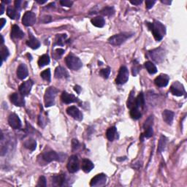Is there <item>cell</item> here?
<instances>
[{"mask_svg": "<svg viewBox=\"0 0 187 187\" xmlns=\"http://www.w3.org/2000/svg\"><path fill=\"white\" fill-rule=\"evenodd\" d=\"M173 117H174V113L170 110H165L162 113V118H163V120L165 121V123L169 124V125H171L172 123H173Z\"/></svg>", "mask_w": 187, "mask_h": 187, "instance_id": "cell-23", "label": "cell"}, {"mask_svg": "<svg viewBox=\"0 0 187 187\" xmlns=\"http://www.w3.org/2000/svg\"><path fill=\"white\" fill-rule=\"evenodd\" d=\"M52 181L54 182V184L59 186H65L66 184V178H65V175H54L52 177Z\"/></svg>", "mask_w": 187, "mask_h": 187, "instance_id": "cell-20", "label": "cell"}, {"mask_svg": "<svg viewBox=\"0 0 187 187\" xmlns=\"http://www.w3.org/2000/svg\"><path fill=\"white\" fill-rule=\"evenodd\" d=\"M36 22V16L32 11H27L24 13L22 18V23L24 26H32Z\"/></svg>", "mask_w": 187, "mask_h": 187, "instance_id": "cell-8", "label": "cell"}, {"mask_svg": "<svg viewBox=\"0 0 187 187\" xmlns=\"http://www.w3.org/2000/svg\"><path fill=\"white\" fill-rule=\"evenodd\" d=\"M100 75L103 76L104 78L107 79L108 78L109 75H110V69L109 67L107 68H105V69H101V71H100Z\"/></svg>", "mask_w": 187, "mask_h": 187, "instance_id": "cell-41", "label": "cell"}, {"mask_svg": "<svg viewBox=\"0 0 187 187\" xmlns=\"http://www.w3.org/2000/svg\"><path fill=\"white\" fill-rule=\"evenodd\" d=\"M66 38H67V35H57L56 37L55 45H63Z\"/></svg>", "mask_w": 187, "mask_h": 187, "instance_id": "cell-37", "label": "cell"}, {"mask_svg": "<svg viewBox=\"0 0 187 187\" xmlns=\"http://www.w3.org/2000/svg\"><path fill=\"white\" fill-rule=\"evenodd\" d=\"M117 129L115 126H112L110 127L107 130L106 132V136L107 138L108 139L109 141H113L114 139L116 138V135Z\"/></svg>", "mask_w": 187, "mask_h": 187, "instance_id": "cell-28", "label": "cell"}, {"mask_svg": "<svg viewBox=\"0 0 187 187\" xmlns=\"http://www.w3.org/2000/svg\"><path fill=\"white\" fill-rule=\"evenodd\" d=\"M43 159L47 162H51L53 161H59L60 156L57 153L54 151L45 152L43 154Z\"/></svg>", "mask_w": 187, "mask_h": 187, "instance_id": "cell-15", "label": "cell"}, {"mask_svg": "<svg viewBox=\"0 0 187 187\" xmlns=\"http://www.w3.org/2000/svg\"><path fill=\"white\" fill-rule=\"evenodd\" d=\"M132 34L129 33H121L118 35H113L112 37L108 39V43L110 44L115 45V46H118L123 44L128 38L132 37Z\"/></svg>", "mask_w": 187, "mask_h": 187, "instance_id": "cell-4", "label": "cell"}, {"mask_svg": "<svg viewBox=\"0 0 187 187\" xmlns=\"http://www.w3.org/2000/svg\"><path fill=\"white\" fill-rule=\"evenodd\" d=\"M67 113L69 116L73 117V118L77 121H81L83 119V114L78 108L75 106H70L67 109Z\"/></svg>", "mask_w": 187, "mask_h": 187, "instance_id": "cell-14", "label": "cell"}, {"mask_svg": "<svg viewBox=\"0 0 187 187\" xmlns=\"http://www.w3.org/2000/svg\"><path fill=\"white\" fill-rule=\"evenodd\" d=\"M22 3H23V2L20 1V0H16V1L15 2V7H16L17 10H20Z\"/></svg>", "mask_w": 187, "mask_h": 187, "instance_id": "cell-48", "label": "cell"}, {"mask_svg": "<svg viewBox=\"0 0 187 187\" xmlns=\"http://www.w3.org/2000/svg\"><path fill=\"white\" fill-rule=\"evenodd\" d=\"M9 53L8 49L6 46H3L2 45L1 47V57H2V61H4V60H6L7 58L9 56Z\"/></svg>", "mask_w": 187, "mask_h": 187, "instance_id": "cell-36", "label": "cell"}, {"mask_svg": "<svg viewBox=\"0 0 187 187\" xmlns=\"http://www.w3.org/2000/svg\"><path fill=\"white\" fill-rule=\"evenodd\" d=\"M107 176L103 173L98 174L92 179L90 182L91 186H103L106 184Z\"/></svg>", "mask_w": 187, "mask_h": 187, "instance_id": "cell-9", "label": "cell"}, {"mask_svg": "<svg viewBox=\"0 0 187 187\" xmlns=\"http://www.w3.org/2000/svg\"><path fill=\"white\" fill-rule=\"evenodd\" d=\"M144 65L145 68H146L147 71H148L151 75H154L155 73H156L157 69H156V66H155L151 62H146Z\"/></svg>", "mask_w": 187, "mask_h": 187, "instance_id": "cell-33", "label": "cell"}, {"mask_svg": "<svg viewBox=\"0 0 187 187\" xmlns=\"http://www.w3.org/2000/svg\"><path fill=\"white\" fill-rule=\"evenodd\" d=\"M79 142L77 141V140L76 139H73V141H72V146H73V150H76L77 148L79 147Z\"/></svg>", "mask_w": 187, "mask_h": 187, "instance_id": "cell-46", "label": "cell"}, {"mask_svg": "<svg viewBox=\"0 0 187 187\" xmlns=\"http://www.w3.org/2000/svg\"><path fill=\"white\" fill-rule=\"evenodd\" d=\"M65 62L67 67L70 69H73V70H77V69H80L83 65L80 58L72 54H69L66 57Z\"/></svg>", "mask_w": 187, "mask_h": 187, "instance_id": "cell-2", "label": "cell"}, {"mask_svg": "<svg viewBox=\"0 0 187 187\" xmlns=\"http://www.w3.org/2000/svg\"><path fill=\"white\" fill-rule=\"evenodd\" d=\"M128 80H129V70L126 67L123 66L120 68L118 75L116 79V82L117 84L122 85L126 84Z\"/></svg>", "mask_w": 187, "mask_h": 187, "instance_id": "cell-6", "label": "cell"}, {"mask_svg": "<svg viewBox=\"0 0 187 187\" xmlns=\"http://www.w3.org/2000/svg\"><path fill=\"white\" fill-rule=\"evenodd\" d=\"M115 10L113 7H105L100 11V13L105 16H111L114 14Z\"/></svg>", "mask_w": 187, "mask_h": 187, "instance_id": "cell-35", "label": "cell"}, {"mask_svg": "<svg viewBox=\"0 0 187 187\" xmlns=\"http://www.w3.org/2000/svg\"><path fill=\"white\" fill-rule=\"evenodd\" d=\"M91 22H92V24H93L94 26H96V27H99V28L103 27L105 24V19H104V18H103V17H101V16H97V17H95V18H92V19L91 20Z\"/></svg>", "mask_w": 187, "mask_h": 187, "instance_id": "cell-25", "label": "cell"}, {"mask_svg": "<svg viewBox=\"0 0 187 187\" xmlns=\"http://www.w3.org/2000/svg\"><path fill=\"white\" fill-rule=\"evenodd\" d=\"M135 91L132 90L131 92H130V94L129 96V98H128L127 100V107L128 108L131 109L133 107L135 106Z\"/></svg>", "mask_w": 187, "mask_h": 187, "instance_id": "cell-32", "label": "cell"}, {"mask_svg": "<svg viewBox=\"0 0 187 187\" xmlns=\"http://www.w3.org/2000/svg\"><path fill=\"white\" fill-rule=\"evenodd\" d=\"M10 101L14 104L16 106L22 107L25 105L24 96L21 93H13L10 96Z\"/></svg>", "mask_w": 187, "mask_h": 187, "instance_id": "cell-13", "label": "cell"}, {"mask_svg": "<svg viewBox=\"0 0 187 187\" xmlns=\"http://www.w3.org/2000/svg\"><path fill=\"white\" fill-rule=\"evenodd\" d=\"M143 2L142 0H138V1H130V3L132 4V5H140L141 3Z\"/></svg>", "mask_w": 187, "mask_h": 187, "instance_id": "cell-49", "label": "cell"}, {"mask_svg": "<svg viewBox=\"0 0 187 187\" xmlns=\"http://www.w3.org/2000/svg\"><path fill=\"white\" fill-rule=\"evenodd\" d=\"M153 122H154V118H153V116H149L148 118V119L145 122L144 125H143V128H144V129H145V128L148 127V126H152Z\"/></svg>", "mask_w": 187, "mask_h": 187, "instance_id": "cell-42", "label": "cell"}, {"mask_svg": "<svg viewBox=\"0 0 187 187\" xmlns=\"http://www.w3.org/2000/svg\"><path fill=\"white\" fill-rule=\"evenodd\" d=\"M145 105V99L143 94L141 93L139 94V95L137 96L135 100V106L137 107L138 108H143Z\"/></svg>", "mask_w": 187, "mask_h": 187, "instance_id": "cell-29", "label": "cell"}, {"mask_svg": "<svg viewBox=\"0 0 187 187\" xmlns=\"http://www.w3.org/2000/svg\"><path fill=\"white\" fill-rule=\"evenodd\" d=\"M61 99L62 101L65 104H70L73 103H77V102H78L77 98L75 97L73 94H69L66 92H64L62 94Z\"/></svg>", "mask_w": 187, "mask_h": 187, "instance_id": "cell-17", "label": "cell"}, {"mask_svg": "<svg viewBox=\"0 0 187 187\" xmlns=\"http://www.w3.org/2000/svg\"><path fill=\"white\" fill-rule=\"evenodd\" d=\"M60 4H61L62 6L69 7L73 5V2L69 1V0H62V1H60Z\"/></svg>", "mask_w": 187, "mask_h": 187, "instance_id": "cell-44", "label": "cell"}, {"mask_svg": "<svg viewBox=\"0 0 187 187\" xmlns=\"http://www.w3.org/2000/svg\"><path fill=\"white\" fill-rule=\"evenodd\" d=\"M94 164L90 161L89 159H85L82 161V164H81V168L85 173H88L92 171V170L94 168Z\"/></svg>", "mask_w": 187, "mask_h": 187, "instance_id": "cell-22", "label": "cell"}, {"mask_svg": "<svg viewBox=\"0 0 187 187\" xmlns=\"http://www.w3.org/2000/svg\"><path fill=\"white\" fill-rule=\"evenodd\" d=\"M4 10H5V7H4L3 4H1V13H0V14L2 15L4 13Z\"/></svg>", "mask_w": 187, "mask_h": 187, "instance_id": "cell-52", "label": "cell"}, {"mask_svg": "<svg viewBox=\"0 0 187 187\" xmlns=\"http://www.w3.org/2000/svg\"><path fill=\"white\" fill-rule=\"evenodd\" d=\"M166 145H167V138L165 136L162 135L160 137L159 142V145H158V151L159 153H162L165 149Z\"/></svg>", "mask_w": 187, "mask_h": 187, "instance_id": "cell-34", "label": "cell"}, {"mask_svg": "<svg viewBox=\"0 0 187 187\" xmlns=\"http://www.w3.org/2000/svg\"><path fill=\"white\" fill-rule=\"evenodd\" d=\"M130 110H131V111H130V116H131L133 119L137 120L142 116V114H141L140 111V108H138L137 107H133Z\"/></svg>", "mask_w": 187, "mask_h": 187, "instance_id": "cell-30", "label": "cell"}, {"mask_svg": "<svg viewBox=\"0 0 187 187\" xmlns=\"http://www.w3.org/2000/svg\"><path fill=\"white\" fill-rule=\"evenodd\" d=\"M155 3H156V1H152V0H146V1H145L146 8L151 9L153 6H154Z\"/></svg>", "mask_w": 187, "mask_h": 187, "instance_id": "cell-45", "label": "cell"}, {"mask_svg": "<svg viewBox=\"0 0 187 187\" xmlns=\"http://www.w3.org/2000/svg\"><path fill=\"white\" fill-rule=\"evenodd\" d=\"M68 76H69V75H68V73L65 68L61 67V66L56 67L55 70V77L59 79L67 78V77H68Z\"/></svg>", "mask_w": 187, "mask_h": 187, "instance_id": "cell-24", "label": "cell"}, {"mask_svg": "<svg viewBox=\"0 0 187 187\" xmlns=\"http://www.w3.org/2000/svg\"><path fill=\"white\" fill-rule=\"evenodd\" d=\"M55 52H56V55L57 56V58H59L64 54V53H65V50H64V49L58 48V49H56Z\"/></svg>", "mask_w": 187, "mask_h": 187, "instance_id": "cell-47", "label": "cell"}, {"mask_svg": "<svg viewBox=\"0 0 187 187\" xmlns=\"http://www.w3.org/2000/svg\"><path fill=\"white\" fill-rule=\"evenodd\" d=\"M0 21H1V26H0V29H2V28L4 27V26L5 25V24H6V20L5 19V18H1V20H0Z\"/></svg>", "mask_w": 187, "mask_h": 187, "instance_id": "cell-50", "label": "cell"}, {"mask_svg": "<svg viewBox=\"0 0 187 187\" xmlns=\"http://www.w3.org/2000/svg\"><path fill=\"white\" fill-rule=\"evenodd\" d=\"M169 80L170 77L168 75L162 74L159 75V76L155 79L154 82L155 84L159 86V87H165V86H167L168 83H169Z\"/></svg>", "mask_w": 187, "mask_h": 187, "instance_id": "cell-16", "label": "cell"}, {"mask_svg": "<svg viewBox=\"0 0 187 187\" xmlns=\"http://www.w3.org/2000/svg\"><path fill=\"white\" fill-rule=\"evenodd\" d=\"M0 37H1V45H2L3 43H4V38H3V36H2V35H1V36H0Z\"/></svg>", "mask_w": 187, "mask_h": 187, "instance_id": "cell-55", "label": "cell"}, {"mask_svg": "<svg viewBox=\"0 0 187 187\" xmlns=\"http://www.w3.org/2000/svg\"><path fill=\"white\" fill-rule=\"evenodd\" d=\"M148 54L150 57L154 62H156V63H161L165 59V50L162 48L154 49V50H151V51H149Z\"/></svg>", "mask_w": 187, "mask_h": 187, "instance_id": "cell-5", "label": "cell"}, {"mask_svg": "<svg viewBox=\"0 0 187 187\" xmlns=\"http://www.w3.org/2000/svg\"><path fill=\"white\" fill-rule=\"evenodd\" d=\"M74 90L77 92V94H80V91H81V88L79 86H75V88H74Z\"/></svg>", "mask_w": 187, "mask_h": 187, "instance_id": "cell-51", "label": "cell"}, {"mask_svg": "<svg viewBox=\"0 0 187 187\" xmlns=\"http://www.w3.org/2000/svg\"><path fill=\"white\" fill-rule=\"evenodd\" d=\"M7 14L11 19H18L20 16V13L18 10H17L16 7L9 6L7 9Z\"/></svg>", "mask_w": 187, "mask_h": 187, "instance_id": "cell-21", "label": "cell"}, {"mask_svg": "<svg viewBox=\"0 0 187 187\" xmlns=\"http://www.w3.org/2000/svg\"><path fill=\"white\" fill-rule=\"evenodd\" d=\"M8 123L13 129H18L21 127V122L19 117L15 113H12L8 117Z\"/></svg>", "mask_w": 187, "mask_h": 187, "instance_id": "cell-11", "label": "cell"}, {"mask_svg": "<svg viewBox=\"0 0 187 187\" xmlns=\"http://www.w3.org/2000/svg\"><path fill=\"white\" fill-rule=\"evenodd\" d=\"M140 69V66L138 62L135 61V64L132 66V75L134 76H136V75L138 74Z\"/></svg>", "mask_w": 187, "mask_h": 187, "instance_id": "cell-39", "label": "cell"}, {"mask_svg": "<svg viewBox=\"0 0 187 187\" xmlns=\"http://www.w3.org/2000/svg\"><path fill=\"white\" fill-rule=\"evenodd\" d=\"M170 92L173 95L178 96V97L183 96L186 93L183 85L181 84L179 82H175L172 84L170 87Z\"/></svg>", "mask_w": 187, "mask_h": 187, "instance_id": "cell-10", "label": "cell"}, {"mask_svg": "<svg viewBox=\"0 0 187 187\" xmlns=\"http://www.w3.org/2000/svg\"><path fill=\"white\" fill-rule=\"evenodd\" d=\"M153 134H154V131H153L152 126H148V127L145 128V133H144L145 137H146V138H149V137H152Z\"/></svg>", "mask_w": 187, "mask_h": 187, "instance_id": "cell-40", "label": "cell"}, {"mask_svg": "<svg viewBox=\"0 0 187 187\" xmlns=\"http://www.w3.org/2000/svg\"><path fill=\"white\" fill-rule=\"evenodd\" d=\"M162 2L164 4H167V5H170L171 4V1H166V0H162Z\"/></svg>", "mask_w": 187, "mask_h": 187, "instance_id": "cell-53", "label": "cell"}, {"mask_svg": "<svg viewBox=\"0 0 187 187\" xmlns=\"http://www.w3.org/2000/svg\"><path fill=\"white\" fill-rule=\"evenodd\" d=\"M146 25L148 26L150 31H151L155 39L157 41L162 40L166 34L165 26L157 21H154V23L147 22Z\"/></svg>", "mask_w": 187, "mask_h": 187, "instance_id": "cell-1", "label": "cell"}, {"mask_svg": "<svg viewBox=\"0 0 187 187\" xmlns=\"http://www.w3.org/2000/svg\"><path fill=\"white\" fill-rule=\"evenodd\" d=\"M58 90L54 87H50L46 90L44 97V101L45 107H48L54 105L55 97L57 94Z\"/></svg>", "mask_w": 187, "mask_h": 187, "instance_id": "cell-3", "label": "cell"}, {"mask_svg": "<svg viewBox=\"0 0 187 187\" xmlns=\"http://www.w3.org/2000/svg\"><path fill=\"white\" fill-rule=\"evenodd\" d=\"M40 76L42 77V78L43 80L48 81V82H50V69H47L44 70L43 72H42L40 74Z\"/></svg>", "mask_w": 187, "mask_h": 187, "instance_id": "cell-38", "label": "cell"}, {"mask_svg": "<svg viewBox=\"0 0 187 187\" xmlns=\"http://www.w3.org/2000/svg\"><path fill=\"white\" fill-rule=\"evenodd\" d=\"M28 75L29 73H28L27 67L24 64H21L17 69V76L21 80H24L28 76Z\"/></svg>", "mask_w": 187, "mask_h": 187, "instance_id": "cell-18", "label": "cell"}, {"mask_svg": "<svg viewBox=\"0 0 187 187\" xmlns=\"http://www.w3.org/2000/svg\"><path fill=\"white\" fill-rule=\"evenodd\" d=\"M50 63V58L48 54H44L42 56H40L38 60L39 67H43L45 65H48Z\"/></svg>", "mask_w": 187, "mask_h": 187, "instance_id": "cell-31", "label": "cell"}, {"mask_svg": "<svg viewBox=\"0 0 187 187\" xmlns=\"http://www.w3.org/2000/svg\"><path fill=\"white\" fill-rule=\"evenodd\" d=\"M37 186H46V179L44 176L39 177L38 183H37Z\"/></svg>", "mask_w": 187, "mask_h": 187, "instance_id": "cell-43", "label": "cell"}, {"mask_svg": "<svg viewBox=\"0 0 187 187\" xmlns=\"http://www.w3.org/2000/svg\"><path fill=\"white\" fill-rule=\"evenodd\" d=\"M33 81L32 80H28L24 82L23 84L21 85L19 87V92L22 94L23 96H26L28 95L31 92L32 87L33 86Z\"/></svg>", "mask_w": 187, "mask_h": 187, "instance_id": "cell-12", "label": "cell"}, {"mask_svg": "<svg viewBox=\"0 0 187 187\" xmlns=\"http://www.w3.org/2000/svg\"><path fill=\"white\" fill-rule=\"evenodd\" d=\"M24 145L26 148L29 149L31 151H33L35 150L36 146H37V143H36L35 140L29 139L24 142Z\"/></svg>", "mask_w": 187, "mask_h": 187, "instance_id": "cell-27", "label": "cell"}, {"mask_svg": "<svg viewBox=\"0 0 187 187\" xmlns=\"http://www.w3.org/2000/svg\"><path fill=\"white\" fill-rule=\"evenodd\" d=\"M79 160L76 155H73L69 159V161L67 163V170L69 173H75L78 171L79 170Z\"/></svg>", "mask_w": 187, "mask_h": 187, "instance_id": "cell-7", "label": "cell"}, {"mask_svg": "<svg viewBox=\"0 0 187 187\" xmlns=\"http://www.w3.org/2000/svg\"><path fill=\"white\" fill-rule=\"evenodd\" d=\"M2 3H6V4H8V3H10V1H2Z\"/></svg>", "mask_w": 187, "mask_h": 187, "instance_id": "cell-56", "label": "cell"}, {"mask_svg": "<svg viewBox=\"0 0 187 187\" xmlns=\"http://www.w3.org/2000/svg\"><path fill=\"white\" fill-rule=\"evenodd\" d=\"M26 45L32 49H37L40 46V43H39L38 39L31 36V38L29 40L26 41Z\"/></svg>", "mask_w": 187, "mask_h": 187, "instance_id": "cell-26", "label": "cell"}, {"mask_svg": "<svg viewBox=\"0 0 187 187\" xmlns=\"http://www.w3.org/2000/svg\"><path fill=\"white\" fill-rule=\"evenodd\" d=\"M37 3H39V4H41V5H42V4L46 3V2H47V1H46V0H45V1H38V0H37Z\"/></svg>", "mask_w": 187, "mask_h": 187, "instance_id": "cell-54", "label": "cell"}, {"mask_svg": "<svg viewBox=\"0 0 187 187\" xmlns=\"http://www.w3.org/2000/svg\"><path fill=\"white\" fill-rule=\"evenodd\" d=\"M24 37V33L20 29L19 26L13 25L11 29V37L13 39H22Z\"/></svg>", "mask_w": 187, "mask_h": 187, "instance_id": "cell-19", "label": "cell"}]
</instances>
